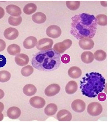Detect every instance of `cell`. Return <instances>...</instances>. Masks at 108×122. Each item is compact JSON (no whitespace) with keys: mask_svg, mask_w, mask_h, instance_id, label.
I'll use <instances>...</instances> for the list:
<instances>
[{"mask_svg":"<svg viewBox=\"0 0 108 122\" xmlns=\"http://www.w3.org/2000/svg\"><path fill=\"white\" fill-rule=\"evenodd\" d=\"M72 45V41L69 39H67L61 42L55 44L53 47V49L59 54H62L70 48Z\"/></svg>","mask_w":108,"mask_h":122,"instance_id":"4","label":"cell"},{"mask_svg":"<svg viewBox=\"0 0 108 122\" xmlns=\"http://www.w3.org/2000/svg\"><path fill=\"white\" fill-rule=\"evenodd\" d=\"M81 58L83 62L87 64L92 63L94 59L93 54L90 51L84 52L81 55Z\"/></svg>","mask_w":108,"mask_h":122,"instance_id":"23","label":"cell"},{"mask_svg":"<svg viewBox=\"0 0 108 122\" xmlns=\"http://www.w3.org/2000/svg\"><path fill=\"white\" fill-rule=\"evenodd\" d=\"M4 105L2 102H0V113H1L4 110Z\"/></svg>","mask_w":108,"mask_h":122,"instance_id":"38","label":"cell"},{"mask_svg":"<svg viewBox=\"0 0 108 122\" xmlns=\"http://www.w3.org/2000/svg\"><path fill=\"white\" fill-rule=\"evenodd\" d=\"M30 103L34 108L40 109L43 108L45 104V101L44 98L41 97L35 96L30 99Z\"/></svg>","mask_w":108,"mask_h":122,"instance_id":"9","label":"cell"},{"mask_svg":"<svg viewBox=\"0 0 108 122\" xmlns=\"http://www.w3.org/2000/svg\"><path fill=\"white\" fill-rule=\"evenodd\" d=\"M105 79L97 72L87 73L80 83V89L83 95L88 97H95L105 87Z\"/></svg>","mask_w":108,"mask_h":122,"instance_id":"3","label":"cell"},{"mask_svg":"<svg viewBox=\"0 0 108 122\" xmlns=\"http://www.w3.org/2000/svg\"><path fill=\"white\" fill-rule=\"evenodd\" d=\"M11 75L9 71H0V82H5L10 80Z\"/></svg>","mask_w":108,"mask_h":122,"instance_id":"29","label":"cell"},{"mask_svg":"<svg viewBox=\"0 0 108 122\" xmlns=\"http://www.w3.org/2000/svg\"><path fill=\"white\" fill-rule=\"evenodd\" d=\"M60 54L51 48L42 51L36 54L32 59V66L39 71H49L56 70L61 64Z\"/></svg>","mask_w":108,"mask_h":122,"instance_id":"2","label":"cell"},{"mask_svg":"<svg viewBox=\"0 0 108 122\" xmlns=\"http://www.w3.org/2000/svg\"><path fill=\"white\" fill-rule=\"evenodd\" d=\"M8 22L10 25L13 26H17L20 25L22 22V18L21 16L14 17L10 16L8 18Z\"/></svg>","mask_w":108,"mask_h":122,"instance_id":"31","label":"cell"},{"mask_svg":"<svg viewBox=\"0 0 108 122\" xmlns=\"http://www.w3.org/2000/svg\"><path fill=\"white\" fill-rule=\"evenodd\" d=\"M5 14V11L4 9L0 7V19L2 18Z\"/></svg>","mask_w":108,"mask_h":122,"instance_id":"36","label":"cell"},{"mask_svg":"<svg viewBox=\"0 0 108 122\" xmlns=\"http://www.w3.org/2000/svg\"><path fill=\"white\" fill-rule=\"evenodd\" d=\"M79 46L84 50H90L94 47V41L91 38H85L80 39L79 42Z\"/></svg>","mask_w":108,"mask_h":122,"instance_id":"11","label":"cell"},{"mask_svg":"<svg viewBox=\"0 0 108 122\" xmlns=\"http://www.w3.org/2000/svg\"><path fill=\"white\" fill-rule=\"evenodd\" d=\"M34 72V68L31 66L28 65L22 69L21 73L23 76L28 77L33 74Z\"/></svg>","mask_w":108,"mask_h":122,"instance_id":"28","label":"cell"},{"mask_svg":"<svg viewBox=\"0 0 108 122\" xmlns=\"http://www.w3.org/2000/svg\"><path fill=\"white\" fill-rule=\"evenodd\" d=\"M97 22L94 16L86 13L76 15L71 18L70 33L77 40L92 38L95 36Z\"/></svg>","mask_w":108,"mask_h":122,"instance_id":"1","label":"cell"},{"mask_svg":"<svg viewBox=\"0 0 108 122\" xmlns=\"http://www.w3.org/2000/svg\"><path fill=\"white\" fill-rule=\"evenodd\" d=\"M37 9V6L34 3H30L27 4L24 8V13L26 15H30L34 13Z\"/></svg>","mask_w":108,"mask_h":122,"instance_id":"25","label":"cell"},{"mask_svg":"<svg viewBox=\"0 0 108 122\" xmlns=\"http://www.w3.org/2000/svg\"><path fill=\"white\" fill-rule=\"evenodd\" d=\"M79 1H67L66 2L67 7L71 10H76L80 6Z\"/></svg>","mask_w":108,"mask_h":122,"instance_id":"27","label":"cell"},{"mask_svg":"<svg viewBox=\"0 0 108 122\" xmlns=\"http://www.w3.org/2000/svg\"><path fill=\"white\" fill-rule=\"evenodd\" d=\"M57 118L59 121H70L72 120V115L69 111L62 109L58 112Z\"/></svg>","mask_w":108,"mask_h":122,"instance_id":"12","label":"cell"},{"mask_svg":"<svg viewBox=\"0 0 108 122\" xmlns=\"http://www.w3.org/2000/svg\"><path fill=\"white\" fill-rule=\"evenodd\" d=\"M61 28L56 25L50 26L46 30V34L50 37L56 39L59 38L61 34Z\"/></svg>","mask_w":108,"mask_h":122,"instance_id":"7","label":"cell"},{"mask_svg":"<svg viewBox=\"0 0 108 122\" xmlns=\"http://www.w3.org/2000/svg\"><path fill=\"white\" fill-rule=\"evenodd\" d=\"M23 92L25 95L31 97L36 94L37 92V89L33 84H27L23 88Z\"/></svg>","mask_w":108,"mask_h":122,"instance_id":"20","label":"cell"},{"mask_svg":"<svg viewBox=\"0 0 108 122\" xmlns=\"http://www.w3.org/2000/svg\"><path fill=\"white\" fill-rule=\"evenodd\" d=\"M68 74L71 78L77 79L82 76V70L77 66H72L69 69Z\"/></svg>","mask_w":108,"mask_h":122,"instance_id":"18","label":"cell"},{"mask_svg":"<svg viewBox=\"0 0 108 122\" xmlns=\"http://www.w3.org/2000/svg\"><path fill=\"white\" fill-rule=\"evenodd\" d=\"M38 43L37 40L35 37L30 36L27 38L23 43V46L27 49L33 48L36 46Z\"/></svg>","mask_w":108,"mask_h":122,"instance_id":"17","label":"cell"},{"mask_svg":"<svg viewBox=\"0 0 108 122\" xmlns=\"http://www.w3.org/2000/svg\"><path fill=\"white\" fill-rule=\"evenodd\" d=\"M6 43L5 41L0 39V52L4 51L6 47Z\"/></svg>","mask_w":108,"mask_h":122,"instance_id":"35","label":"cell"},{"mask_svg":"<svg viewBox=\"0 0 108 122\" xmlns=\"http://www.w3.org/2000/svg\"><path fill=\"white\" fill-rule=\"evenodd\" d=\"M93 56L96 60L102 61L106 59L107 54L104 51L101 50H99L94 52Z\"/></svg>","mask_w":108,"mask_h":122,"instance_id":"26","label":"cell"},{"mask_svg":"<svg viewBox=\"0 0 108 122\" xmlns=\"http://www.w3.org/2000/svg\"><path fill=\"white\" fill-rule=\"evenodd\" d=\"M7 115L10 119H16L20 116L21 113L20 109L17 107H12L8 109Z\"/></svg>","mask_w":108,"mask_h":122,"instance_id":"16","label":"cell"},{"mask_svg":"<svg viewBox=\"0 0 108 122\" xmlns=\"http://www.w3.org/2000/svg\"><path fill=\"white\" fill-rule=\"evenodd\" d=\"M98 95V99L100 101H104L106 99V95L104 93H101L100 92Z\"/></svg>","mask_w":108,"mask_h":122,"instance_id":"34","label":"cell"},{"mask_svg":"<svg viewBox=\"0 0 108 122\" xmlns=\"http://www.w3.org/2000/svg\"><path fill=\"white\" fill-rule=\"evenodd\" d=\"M29 61L28 56L25 54H18L15 57V62L17 65L20 66H24L27 65Z\"/></svg>","mask_w":108,"mask_h":122,"instance_id":"15","label":"cell"},{"mask_svg":"<svg viewBox=\"0 0 108 122\" xmlns=\"http://www.w3.org/2000/svg\"><path fill=\"white\" fill-rule=\"evenodd\" d=\"M4 35L6 39L10 40H13L18 37L19 33L16 29L9 28L5 30Z\"/></svg>","mask_w":108,"mask_h":122,"instance_id":"13","label":"cell"},{"mask_svg":"<svg viewBox=\"0 0 108 122\" xmlns=\"http://www.w3.org/2000/svg\"><path fill=\"white\" fill-rule=\"evenodd\" d=\"M70 60V57L69 55L67 54H64L62 55L61 58V61L64 64L68 63Z\"/></svg>","mask_w":108,"mask_h":122,"instance_id":"32","label":"cell"},{"mask_svg":"<svg viewBox=\"0 0 108 122\" xmlns=\"http://www.w3.org/2000/svg\"><path fill=\"white\" fill-rule=\"evenodd\" d=\"M7 52L8 54L12 56L17 55L21 52L20 47L17 45L13 44L10 45L7 48Z\"/></svg>","mask_w":108,"mask_h":122,"instance_id":"24","label":"cell"},{"mask_svg":"<svg viewBox=\"0 0 108 122\" xmlns=\"http://www.w3.org/2000/svg\"><path fill=\"white\" fill-rule=\"evenodd\" d=\"M53 44V40L45 38L38 41L36 45V48L40 51H45L52 48Z\"/></svg>","mask_w":108,"mask_h":122,"instance_id":"6","label":"cell"},{"mask_svg":"<svg viewBox=\"0 0 108 122\" xmlns=\"http://www.w3.org/2000/svg\"><path fill=\"white\" fill-rule=\"evenodd\" d=\"M61 90L60 86L56 83L49 85L45 89V94L47 97H51L57 94Z\"/></svg>","mask_w":108,"mask_h":122,"instance_id":"8","label":"cell"},{"mask_svg":"<svg viewBox=\"0 0 108 122\" xmlns=\"http://www.w3.org/2000/svg\"><path fill=\"white\" fill-rule=\"evenodd\" d=\"M5 96V93L2 90L0 89V100L3 98Z\"/></svg>","mask_w":108,"mask_h":122,"instance_id":"37","label":"cell"},{"mask_svg":"<svg viewBox=\"0 0 108 122\" xmlns=\"http://www.w3.org/2000/svg\"><path fill=\"white\" fill-rule=\"evenodd\" d=\"M3 118H4L3 115L1 113H0V121H2L3 120Z\"/></svg>","mask_w":108,"mask_h":122,"instance_id":"39","label":"cell"},{"mask_svg":"<svg viewBox=\"0 0 108 122\" xmlns=\"http://www.w3.org/2000/svg\"><path fill=\"white\" fill-rule=\"evenodd\" d=\"M58 110L57 106L55 104L50 103L48 104L44 109L45 113L48 116L54 115Z\"/></svg>","mask_w":108,"mask_h":122,"instance_id":"22","label":"cell"},{"mask_svg":"<svg viewBox=\"0 0 108 122\" xmlns=\"http://www.w3.org/2000/svg\"><path fill=\"white\" fill-rule=\"evenodd\" d=\"M7 60L5 56L0 55V68L4 67L6 64Z\"/></svg>","mask_w":108,"mask_h":122,"instance_id":"33","label":"cell"},{"mask_svg":"<svg viewBox=\"0 0 108 122\" xmlns=\"http://www.w3.org/2000/svg\"><path fill=\"white\" fill-rule=\"evenodd\" d=\"M6 10L7 12L11 16H20L22 14L21 8L15 5H9L6 7Z\"/></svg>","mask_w":108,"mask_h":122,"instance_id":"14","label":"cell"},{"mask_svg":"<svg viewBox=\"0 0 108 122\" xmlns=\"http://www.w3.org/2000/svg\"><path fill=\"white\" fill-rule=\"evenodd\" d=\"M103 108L101 104L98 102L90 103L87 107L88 114L92 116H96L100 115L102 112Z\"/></svg>","mask_w":108,"mask_h":122,"instance_id":"5","label":"cell"},{"mask_svg":"<svg viewBox=\"0 0 108 122\" xmlns=\"http://www.w3.org/2000/svg\"><path fill=\"white\" fill-rule=\"evenodd\" d=\"M32 20L36 24H43L45 22L47 17L45 14L41 12H38L32 16Z\"/></svg>","mask_w":108,"mask_h":122,"instance_id":"21","label":"cell"},{"mask_svg":"<svg viewBox=\"0 0 108 122\" xmlns=\"http://www.w3.org/2000/svg\"><path fill=\"white\" fill-rule=\"evenodd\" d=\"M97 20V24L99 25L105 26L107 25V19L106 15L104 14H100L96 16Z\"/></svg>","mask_w":108,"mask_h":122,"instance_id":"30","label":"cell"},{"mask_svg":"<svg viewBox=\"0 0 108 122\" xmlns=\"http://www.w3.org/2000/svg\"><path fill=\"white\" fill-rule=\"evenodd\" d=\"M72 109L76 112H83L84 111L86 105L84 101L81 99H76L71 104Z\"/></svg>","mask_w":108,"mask_h":122,"instance_id":"10","label":"cell"},{"mask_svg":"<svg viewBox=\"0 0 108 122\" xmlns=\"http://www.w3.org/2000/svg\"><path fill=\"white\" fill-rule=\"evenodd\" d=\"M78 89V84L74 81H69L65 87L66 92L68 94H73L75 93Z\"/></svg>","mask_w":108,"mask_h":122,"instance_id":"19","label":"cell"}]
</instances>
